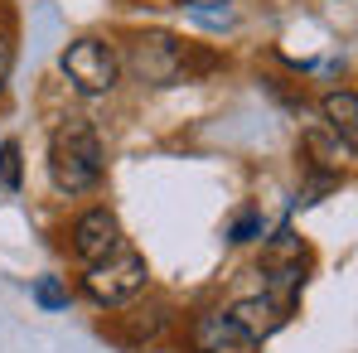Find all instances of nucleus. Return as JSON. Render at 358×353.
I'll list each match as a JSON object with an SVG mask.
<instances>
[{
  "label": "nucleus",
  "instance_id": "nucleus-1",
  "mask_svg": "<svg viewBox=\"0 0 358 353\" xmlns=\"http://www.w3.org/2000/svg\"><path fill=\"white\" fill-rule=\"evenodd\" d=\"M49 175L63 194H87L102 184V141L87 121L68 117L49 141Z\"/></svg>",
  "mask_w": 358,
  "mask_h": 353
},
{
  "label": "nucleus",
  "instance_id": "nucleus-2",
  "mask_svg": "<svg viewBox=\"0 0 358 353\" xmlns=\"http://www.w3.org/2000/svg\"><path fill=\"white\" fill-rule=\"evenodd\" d=\"M145 257H136V252H112V257H102V261H92L87 266V276H83V291L92 295L97 305H121V300H131L136 291H145Z\"/></svg>",
  "mask_w": 358,
  "mask_h": 353
},
{
  "label": "nucleus",
  "instance_id": "nucleus-3",
  "mask_svg": "<svg viewBox=\"0 0 358 353\" xmlns=\"http://www.w3.org/2000/svg\"><path fill=\"white\" fill-rule=\"evenodd\" d=\"M63 78H68L78 92L97 97V92H112V87H117L121 59H117V49L102 44V39H78V44L63 49Z\"/></svg>",
  "mask_w": 358,
  "mask_h": 353
},
{
  "label": "nucleus",
  "instance_id": "nucleus-4",
  "mask_svg": "<svg viewBox=\"0 0 358 353\" xmlns=\"http://www.w3.org/2000/svg\"><path fill=\"white\" fill-rule=\"evenodd\" d=\"M136 73L155 87H170L184 78V49H179L175 34H141L136 39Z\"/></svg>",
  "mask_w": 358,
  "mask_h": 353
},
{
  "label": "nucleus",
  "instance_id": "nucleus-5",
  "mask_svg": "<svg viewBox=\"0 0 358 353\" xmlns=\"http://www.w3.org/2000/svg\"><path fill=\"white\" fill-rule=\"evenodd\" d=\"M121 247V223L112 208H87L78 223H73V252H78V261H102V257H112Z\"/></svg>",
  "mask_w": 358,
  "mask_h": 353
},
{
  "label": "nucleus",
  "instance_id": "nucleus-6",
  "mask_svg": "<svg viewBox=\"0 0 358 353\" xmlns=\"http://www.w3.org/2000/svg\"><path fill=\"white\" fill-rule=\"evenodd\" d=\"M194 349L199 353H257V339L228 315H199L194 324Z\"/></svg>",
  "mask_w": 358,
  "mask_h": 353
},
{
  "label": "nucleus",
  "instance_id": "nucleus-7",
  "mask_svg": "<svg viewBox=\"0 0 358 353\" xmlns=\"http://www.w3.org/2000/svg\"><path fill=\"white\" fill-rule=\"evenodd\" d=\"M228 319H238L242 329L262 344L271 329H281V319H286V300H276V295H247V300H238V305L228 310Z\"/></svg>",
  "mask_w": 358,
  "mask_h": 353
},
{
  "label": "nucleus",
  "instance_id": "nucleus-8",
  "mask_svg": "<svg viewBox=\"0 0 358 353\" xmlns=\"http://www.w3.org/2000/svg\"><path fill=\"white\" fill-rule=\"evenodd\" d=\"M320 112H324V121H329L334 136H344V141L354 145V136H358V97L354 92H329V97L320 102Z\"/></svg>",
  "mask_w": 358,
  "mask_h": 353
},
{
  "label": "nucleus",
  "instance_id": "nucleus-9",
  "mask_svg": "<svg viewBox=\"0 0 358 353\" xmlns=\"http://www.w3.org/2000/svg\"><path fill=\"white\" fill-rule=\"evenodd\" d=\"M305 150H310L315 165H324V170H344V165L354 160V145L339 141V136H324V131H310V136H305Z\"/></svg>",
  "mask_w": 358,
  "mask_h": 353
},
{
  "label": "nucleus",
  "instance_id": "nucleus-10",
  "mask_svg": "<svg viewBox=\"0 0 358 353\" xmlns=\"http://www.w3.org/2000/svg\"><path fill=\"white\" fill-rule=\"evenodd\" d=\"M34 300H39L44 310H63V305H68V291H63V281H54V276H39V281H34Z\"/></svg>",
  "mask_w": 358,
  "mask_h": 353
},
{
  "label": "nucleus",
  "instance_id": "nucleus-11",
  "mask_svg": "<svg viewBox=\"0 0 358 353\" xmlns=\"http://www.w3.org/2000/svg\"><path fill=\"white\" fill-rule=\"evenodd\" d=\"M0 179L20 189V141H0Z\"/></svg>",
  "mask_w": 358,
  "mask_h": 353
},
{
  "label": "nucleus",
  "instance_id": "nucleus-12",
  "mask_svg": "<svg viewBox=\"0 0 358 353\" xmlns=\"http://www.w3.org/2000/svg\"><path fill=\"white\" fill-rule=\"evenodd\" d=\"M257 233H262V218H238V228H233V242H252Z\"/></svg>",
  "mask_w": 358,
  "mask_h": 353
},
{
  "label": "nucleus",
  "instance_id": "nucleus-13",
  "mask_svg": "<svg viewBox=\"0 0 358 353\" xmlns=\"http://www.w3.org/2000/svg\"><path fill=\"white\" fill-rule=\"evenodd\" d=\"M10 68H15V44L0 34V87H5V78H10Z\"/></svg>",
  "mask_w": 358,
  "mask_h": 353
},
{
  "label": "nucleus",
  "instance_id": "nucleus-14",
  "mask_svg": "<svg viewBox=\"0 0 358 353\" xmlns=\"http://www.w3.org/2000/svg\"><path fill=\"white\" fill-rule=\"evenodd\" d=\"M194 5H199V10H203V5H223V0H194Z\"/></svg>",
  "mask_w": 358,
  "mask_h": 353
},
{
  "label": "nucleus",
  "instance_id": "nucleus-15",
  "mask_svg": "<svg viewBox=\"0 0 358 353\" xmlns=\"http://www.w3.org/2000/svg\"><path fill=\"white\" fill-rule=\"evenodd\" d=\"M141 5H170V0H141Z\"/></svg>",
  "mask_w": 358,
  "mask_h": 353
},
{
  "label": "nucleus",
  "instance_id": "nucleus-16",
  "mask_svg": "<svg viewBox=\"0 0 358 353\" xmlns=\"http://www.w3.org/2000/svg\"><path fill=\"white\" fill-rule=\"evenodd\" d=\"M0 20H5V5H0Z\"/></svg>",
  "mask_w": 358,
  "mask_h": 353
}]
</instances>
